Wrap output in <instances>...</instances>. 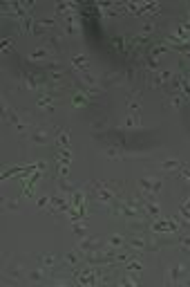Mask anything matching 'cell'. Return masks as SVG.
<instances>
[{"label": "cell", "instance_id": "6da1fadb", "mask_svg": "<svg viewBox=\"0 0 190 287\" xmlns=\"http://www.w3.org/2000/svg\"><path fill=\"white\" fill-rule=\"evenodd\" d=\"M25 267L20 263H16V260H9V263L5 265V276H2V283L5 285H18V283H23L25 281Z\"/></svg>", "mask_w": 190, "mask_h": 287}, {"label": "cell", "instance_id": "7a4b0ae2", "mask_svg": "<svg viewBox=\"0 0 190 287\" xmlns=\"http://www.w3.org/2000/svg\"><path fill=\"white\" fill-rule=\"evenodd\" d=\"M52 135H56V130L52 128V126L34 124L32 135H29V144H34V146H45V144L52 139Z\"/></svg>", "mask_w": 190, "mask_h": 287}, {"label": "cell", "instance_id": "3957f363", "mask_svg": "<svg viewBox=\"0 0 190 287\" xmlns=\"http://www.w3.org/2000/svg\"><path fill=\"white\" fill-rule=\"evenodd\" d=\"M172 79H175V72L168 70V67H159L154 74H150L148 85H152V88L168 90V88H170V83H172Z\"/></svg>", "mask_w": 190, "mask_h": 287}, {"label": "cell", "instance_id": "277c9868", "mask_svg": "<svg viewBox=\"0 0 190 287\" xmlns=\"http://www.w3.org/2000/svg\"><path fill=\"white\" fill-rule=\"evenodd\" d=\"M126 247L130 251H134V254H143V251H148V233H145V231L130 233V236H127Z\"/></svg>", "mask_w": 190, "mask_h": 287}, {"label": "cell", "instance_id": "5b68a950", "mask_svg": "<svg viewBox=\"0 0 190 287\" xmlns=\"http://www.w3.org/2000/svg\"><path fill=\"white\" fill-rule=\"evenodd\" d=\"M54 56H56V54L52 52L50 47H45V45H41V47H36L32 54H29V56H27V61H29V63H34V65H38V67H43V65H45V63H50Z\"/></svg>", "mask_w": 190, "mask_h": 287}, {"label": "cell", "instance_id": "8992f818", "mask_svg": "<svg viewBox=\"0 0 190 287\" xmlns=\"http://www.w3.org/2000/svg\"><path fill=\"white\" fill-rule=\"evenodd\" d=\"M78 249L83 251V254H90V251H101L105 247V240H99V238H92V236H83L81 240H78Z\"/></svg>", "mask_w": 190, "mask_h": 287}, {"label": "cell", "instance_id": "52a82bcc", "mask_svg": "<svg viewBox=\"0 0 190 287\" xmlns=\"http://www.w3.org/2000/svg\"><path fill=\"white\" fill-rule=\"evenodd\" d=\"M188 274V267H186V263H177L175 267H170L168 269V274H166V283L168 285H179L181 281H184V276Z\"/></svg>", "mask_w": 190, "mask_h": 287}, {"label": "cell", "instance_id": "ba28073f", "mask_svg": "<svg viewBox=\"0 0 190 287\" xmlns=\"http://www.w3.org/2000/svg\"><path fill=\"white\" fill-rule=\"evenodd\" d=\"M50 269H45V267H34V269H27V274H25V281L27 283H34V285H41V283H47L50 281Z\"/></svg>", "mask_w": 190, "mask_h": 287}, {"label": "cell", "instance_id": "9c48e42d", "mask_svg": "<svg viewBox=\"0 0 190 287\" xmlns=\"http://www.w3.org/2000/svg\"><path fill=\"white\" fill-rule=\"evenodd\" d=\"M36 106H38V110H41V112H54V108H56V94H50V92L38 94V97H36Z\"/></svg>", "mask_w": 190, "mask_h": 287}, {"label": "cell", "instance_id": "30bf717a", "mask_svg": "<svg viewBox=\"0 0 190 287\" xmlns=\"http://www.w3.org/2000/svg\"><path fill=\"white\" fill-rule=\"evenodd\" d=\"M43 45H45V47H50L54 54H59L61 49H63V36L56 34V31H50V34L43 36Z\"/></svg>", "mask_w": 190, "mask_h": 287}, {"label": "cell", "instance_id": "8fae6325", "mask_svg": "<svg viewBox=\"0 0 190 287\" xmlns=\"http://www.w3.org/2000/svg\"><path fill=\"white\" fill-rule=\"evenodd\" d=\"M143 213H145V218L152 222V220L161 218V206H159L157 200H148V197H143Z\"/></svg>", "mask_w": 190, "mask_h": 287}, {"label": "cell", "instance_id": "7c38bea8", "mask_svg": "<svg viewBox=\"0 0 190 287\" xmlns=\"http://www.w3.org/2000/svg\"><path fill=\"white\" fill-rule=\"evenodd\" d=\"M2 119H5V124H11V126L20 124V119H23V117L9 106V101H7L5 97H2Z\"/></svg>", "mask_w": 190, "mask_h": 287}, {"label": "cell", "instance_id": "4fadbf2b", "mask_svg": "<svg viewBox=\"0 0 190 287\" xmlns=\"http://www.w3.org/2000/svg\"><path fill=\"white\" fill-rule=\"evenodd\" d=\"M121 272H126V274H136V276H141V274H143V260H141V254L134 256V258H130L126 265H121Z\"/></svg>", "mask_w": 190, "mask_h": 287}, {"label": "cell", "instance_id": "5bb4252c", "mask_svg": "<svg viewBox=\"0 0 190 287\" xmlns=\"http://www.w3.org/2000/svg\"><path fill=\"white\" fill-rule=\"evenodd\" d=\"M36 260L41 267L50 269V272H59V267H61V260L56 258L54 254H41V256H36Z\"/></svg>", "mask_w": 190, "mask_h": 287}, {"label": "cell", "instance_id": "9a60e30c", "mask_svg": "<svg viewBox=\"0 0 190 287\" xmlns=\"http://www.w3.org/2000/svg\"><path fill=\"white\" fill-rule=\"evenodd\" d=\"M69 65H72L76 72L90 70V56H87L85 52H83V54H72V56H69Z\"/></svg>", "mask_w": 190, "mask_h": 287}, {"label": "cell", "instance_id": "2e32d148", "mask_svg": "<svg viewBox=\"0 0 190 287\" xmlns=\"http://www.w3.org/2000/svg\"><path fill=\"white\" fill-rule=\"evenodd\" d=\"M172 245H175L177 249L188 251V254H190V229H184V231L177 233V236L172 238Z\"/></svg>", "mask_w": 190, "mask_h": 287}, {"label": "cell", "instance_id": "e0dca14e", "mask_svg": "<svg viewBox=\"0 0 190 287\" xmlns=\"http://www.w3.org/2000/svg\"><path fill=\"white\" fill-rule=\"evenodd\" d=\"M159 168H161L163 173H175V170L184 168V161L177 159V157H168V159L159 161Z\"/></svg>", "mask_w": 190, "mask_h": 287}, {"label": "cell", "instance_id": "ac0fdd59", "mask_svg": "<svg viewBox=\"0 0 190 287\" xmlns=\"http://www.w3.org/2000/svg\"><path fill=\"white\" fill-rule=\"evenodd\" d=\"M54 146H56V150H63V148H69V128H65V130H59V128H56V135H54Z\"/></svg>", "mask_w": 190, "mask_h": 287}, {"label": "cell", "instance_id": "d6986e66", "mask_svg": "<svg viewBox=\"0 0 190 287\" xmlns=\"http://www.w3.org/2000/svg\"><path fill=\"white\" fill-rule=\"evenodd\" d=\"M126 112L130 115H141V94H127V103H126Z\"/></svg>", "mask_w": 190, "mask_h": 287}, {"label": "cell", "instance_id": "ffe728a7", "mask_svg": "<svg viewBox=\"0 0 190 287\" xmlns=\"http://www.w3.org/2000/svg\"><path fill=\"white\" fill-rule=\"evenodd\" d=\"M127 242V236H123V233H114V236H110L108 240H105V247H110V249H123Z\"/></svg>", "mask_w": 190, "mask_h": 287}, {"label": "cell", "instance_id": "44dd1931", "mask_svg": "<svg viewBox=\"0 0 190 287\" xmlns=\"http://www.w3.org/2000/svg\"><path fill=\"white\" fill-rule=\"evenodd\" d=\"M90 126H92V130H94L96 135H101V133H105L108 130V126H110V119L105 115H101V117H94V119L90 121Z\"/></svg>", "mask_w": 190, "mask_h": 287}, {"label": "cell", "instance_id": "7402d4cb", "mask_svg": "<svg viewBox=\"0 0 190 287\" xmlns=\"http://www.w3.org/2000/svg\"><path fill=\"white\" fill-rule=\"evenodd\" d=\"M139 126H141V115H130V112H126V115H123V128L136 130Z\"/></svg>", "mask_w": 190, "mask_h": 287}, {"label": "cell", "instance_id": "603a6c76", "mask_svg": "<svg viewBox=\"0 0 190 287\" xmlns=\"http://www.w3.org/2000/svg\"><path fill=\"white\" fill-rule=\"evenodd\" d=\"M166 94H168V99H166L168 108H175V110H177V108L184 106L186 99H184V94H181V92H166Z\"/></svg>", "mask_w": 190, "mask_h": 287}, {"label": "cell", "instance_id": "cb8c5ba5", "mask_svg": "<svg viewBox=\"0 0 190 287\" xmlns=\"http://www.w3.org/2000/svg\"><path fill=\"white\" fill-rule=\"evenodd\" d=\"M103 155L110 157V159H123V157H126L119 146H105V148H103Z\"/></svg>", "mask_w": 190, "mask_h": 287}, {"label": "cell", "instance_id": "d4e9b609", "mask_svg": "<svg viewBox=\"0 0 190 287\" xmlns=\"http://www.w3.org/2000/svg\"><path fill=\"white\" fill-rule=\"evenodd\" d=\"M72 231H74V236L81 240L83 236H87V227H85V222L83 220H76V222H72Z\"/></svg>", "mask_w": 190, "mask_h": 287}, {"label": "cell", "instance_id": "484cf974", "mask_svg": "<svg viewBox=\"0 0 190 287\" xmlns=\"http://www.w3.org/2000/svg\"><path fill=\"white\" fill-rule=\"evenodd\" d=\"M47 206H50V197H47V195H38L36 197V209H45L47 211Z\"/></svg>", "mask_w": 190, "mask_h": 287}, {"label": "cell", "instance_id": "4316f807", "mask_svg": "<svg viewBox=\"0 0 190 287\" xmlns=\"http://www.w3.org/2000/svg\"><path fill=\"white\" fill-rule=\"evenodd\" d=\"M5 209H7V211H16V209H18V200H9V202H5Z\"/></svg>", "mask_w": 190, "mask_h": 287}, {"label": "cell", "instance_id": "83f0119b", "mask_svg": "<svg viewBox=\"0 0 190 287\" xmlns=\"http://www.w3.org/2000/svg\"><path fill=\"white\" fill-rule=\"evenodd\" d=\"M2 47H14V38H5V40H2Z\"/></svg>", "mask_w": 190, "mask_h": 287}]
</instances>
